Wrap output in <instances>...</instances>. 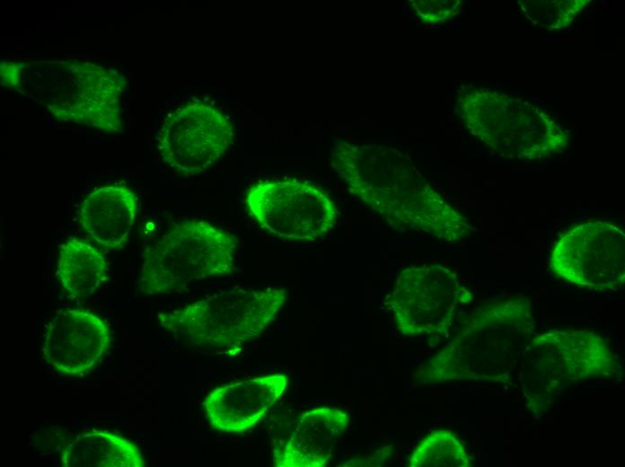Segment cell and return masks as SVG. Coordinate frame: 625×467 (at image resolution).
Listing matches in <instances>:
<instances>
[{
    "label": "cell",
    "mask_w": 625,
    "mask_h": 467,
    "mask_svg": "<svg viewBox=\"0 0 625 467\" xmlns=\"http://www.w3.org/2000/svg\"><path fill=\"white\" fill-rule=\"evenodd\" d=\"M1 83L5 87H17L21 84L20 68L17 64L8 61L1 62Z\"/></svg>",
    "instance_id": "18"
},
{
    "label": "cell",
    "mask_w": 625,
    "mask_h": 467,
    "mask_svg": "<svg viewBox=\"0 0 625 467\" xmlns=\"http://www.w3.org/2000/svg\"><path fill=\"white\" fill-rule=\"evenodd\" d=\"M238 239L198 219L174 224L142 253L138 285L145 295L180 292L192 282L230 274Z\"/></svg>",
    "instance_id": "3"
},
{
    "label": "cell",
    "mask_w": 625,
    "mask_h": 467,
    "mask_svg": "<svg viewBox=\"0 0 625 467\" xmlns=\"http://www.w3.org/2000/svg\"><path fill=\"white\" fill-rule=\"evenodd\" d=\"M65 467H142L143 454L126 437L108 432L91 431L73 437L62 449Z\"/></svg>",
    "instance_id": "15"
},
{
    "label": "cell",
    "mask_w": 625,
    "mask_h": 467,
    "mask_svg": "<svg viewBox=\"0 0 625 467\" xmlns=\"http://www.w3.org/2000/svg\"><path fill=\"white\" fill-rule=\"evenodd\" d=\"M529 299L513 297L480 306L427 367L429 382L472 380L503 383L532 339Z\"/></svg>",
    "instance_id": "2"
},
{
    "label": "cell",
    "mask_w": 625,
    "mask_h": 467,
    "mask_svg": "<svg viewBox=\"0 0 625 467\" xmlns=\"http://www.w3.org/2000/svg\"><path fill=\"white\" fill-rule=\"evenodd\" d=\"M521 356L519 381L535 412L545 411L570 384L618 370L605 339L590 330L544 332L531 339Z\"/></svg>",
    "instance_id": "6"
},
{
    "label": "cell",
    "mask_w": 625,
    "mask_h": 467,
    "mask_svg": "<svg viewBox=\"0 0 625 467\" xmlns=\"http://www.w3.org/2000/svg\"><path fill=\"white\" fill-rule=\"evenodd\" d=\"M138 212V198L128 186L112 184L91 191L83 200L78 221L100 246L119 250L128 240Z\"/></svg>",
    "instance_id": "14"
},
{
    "label": "cell",
    "mask_w": 625,
    "mask_h": 467,
    "mask_svg": "<svg viewBox=\"0 0 625 467\" xmlns=\"http://www.w3.org/2000/svg\"><path fill=\"white\" fill-rule=\"evenodd\" d=\"M552 272L594 290H616L625 281V234L616 224L594 220L570 228L555 243Z\"/></svg>",
    "instance_id": "9"
},
{
    "label": "cell",
    "mask_w": 625,
    "mask_h": 467,
    "mask_svg": "<svg viewBox=\"0 0 625 467\" xmlns=\"http://www.w3.org/2000/svg\"><path fill=\"white\" fill-rule=\"evenodd\" d=\"M287 383V376L277 373L217 387L204 400L206 416L217 430L244 432L277 402Z\"/></svg>",
    "instance_id": "12"
},
{
    "label": "cell",
    "mask_w": 625,
    "mask_h": 467,
    "mask_svg": "<svg viewBox=\"0 0 625 467\" xmlns=\"http://www.w3.org/2000/svg\"><path fill=\"white\" fill-rule=\"evenodd\" d=\"M286 300L285 288L234 287L162 313L158 322L192 346L234 348L261 334Z\"/></svg>",
    "instance_id": "4"
},
{
    "label": "cell",
    "mask_w": 625,
    "mask_h": 467,
    "mask_svg": "<svg viewBox=\"0 0 625 467\" xmlns=\"http://www.w3.org/2000/svg\"><path fill=\"white\" fill-rule=\"evenodd\" d=\"M245 204L262 229L289 240L314 241L339 218L335 202L322 188L297 179L255 183L246 191Z\"/></svg>",
    "instance_id": "8"
},
{
    "label": "cell",
    "mask_w": 625,
    "mask_h": 467,
    "mask_svg": "<svg viewBox=\"0 0 625 467\" xmlns=\"http://www.w3.org/2000/svg\"><path fill=\"white\" fill-rule=\"evenodd\" d=\"M233 137L232 123L222 110L193 101L168 114L157 134L156 148L169 168L189 176L215 163Z\"/></svg>",
    "instance_id": "10"
},
{
    "label": "cell",
    "mask_w": 625,
    "mask_h": 467,
    "mask_svg": "<svg viewBox=\"0 0 625 467\" xmlns=\"http://www.w3.org/2000/svg\"><path fill=\"white\" fill-rule=\"evenodd\" d=\"M330 154L334 170L348 189L393 228L448 242L471 234L468 219L430 188L398 150L339 141Z\"/></svg>",
    "instance_id": "1"
},
{
    "label": "cell",
    "mask_w": 625,
    "mask_h": 467,
    "mask_svg": "<svg viewBox=\"0 0 625 467\" xmlns=\"http://www.w3.org/2000/svg\"><path fill=\"white\" fill-rule=\"evenodd\" d=\"M348 422V415L335 408L321 407L304 412L290 438L279 449H274V465L325 466L332 458Z\"/></svg>",
    "instance_id": "13"
},
{
    "label": "cell",
    "mask_w": 625,
    "mask_h": 467,
    "mask_svg": "<svg viewBox=\"0 0 625 467\" xmlns=\"http://www.w3.org/2000/svg\"><path fill=\"white\" fill-rule=\"evenodd\" d=\"M110 332L106 322L86 310L57 311L43 337L46 362L65 375H80L92 369L107 350Z\"/></svg>",
    "instance_id": "11"
},
{
    "label": "cell",
    "mask_w": 625,
    "mask_h": 467,
    "mask_svg": "<svg viewBox=\"0 0 625 467\" xmlns=\"http://www.w3.org/2000/svg\"><path fill=\"white\" fill-rule=\"evenodd\" d=\"M472 295L451 269L437 263L409 266L395 279L388 305L396 328L406 336L442 335Z\"/></svg>",
    "instance_id": "7"
},
{
    "label": "cell",
    "mask_w": 625,
    "mask_h": 467,
    "mask_svg": "<svg viewBox=\"0 0 625 467\" xmlns=\"http://www.w3.org/2000/svg\"><path fill=\"white\" fill-rule=\"evenodd\" d=\"M108 270L102 252L90 242L72 238L60 245L57 274L70 296L93 295L105 282Z\"/></svg>",
    "instance_id": "16"
},
{
    "label": "cell",
    "mask_w": 625,
    "mask_h": 467,
    "mask_svg": "<svg viewBox=\"0 0 625 467\" xmlns=\"http://www.w3.org/2000/svg\"><path fill=\"white\" fill-rule=\"evenodd\" d=\"M409 467H470L471 459L453 432L437 429L426 436L411 452Z\"/></svg>",
    "instance_id": "17"
},
{
    "label": "cell",
    "mask_w": 625,
    "mask_h": 467,
    "mask_svg": "<svg viewBox=\"0 0 625 467\" xmlns=\"http://www.w3.org/2000/svg\"><path fill=\"white\" fill-rule=\"evenodd\" d=\"M31 91L57 119L108 133L121 131L120 95L127 81L104 66L81 60L31 64Z\"/></svg>",
    "instance_id": "5"
}]
</instances>
